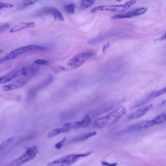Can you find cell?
Returning <instances> with one entry per match:
<instances>
[{"label": "cell", "mask_w": 166, "mask_h": 166, "mask_svg": "<svg viewBox=\"0 0 166 166\" xmlns=\"http://www.w3.org/2000/svg\"><path fill=\"white\" fill-rule=\"evenodd\" d=\"M148 8L143 7L136 9L128 12L126 14H116L111 18L112 20H118L126 18H132L143 15L146 12Z\"/></svg>", "instance_id": "obj_7"}, {"label": "cell", "mask_w": 166, "mask_h": 166, "mask_svg": "<svg viewBox=\"0 0 166 166\" xmlns=\"http://www.w3.org/2000/svg\"><path fill=\"white\" fill-rule=\"evenodd\" d=\"M77 7L76 5L73 3L65 5L64 9L67 13L70 14H74Z\"/></svg>", "instance_id": "obj_19"}, {"label": "cell", "mask_w": 166, "mask_h": 166, "mask_svg": "<svg viewBox=\"0 0 166 166\" xmlns=\"http://www.w3.org/2000/svg\"><path fill=\"white\" fill-rule=\"evenodd\" d=\"M45 10L46 13L52 14L56 21L62 22L64 21L62 15L57 9L54 8H50L46 9Z\"/></svg>", "instance_id": "obj_14"}, {"label": "cell", "mask_w": 166, "mask_h": 166, "mask_svg": "<svg viewBox=\"0 0 166 166\" xmlns=\"http://www.w3.org/2000/svg\"><path fill=\"white\" fill-rule=\"evenodd\" d=\"M45 47L38 45H29L21 47L12 51L5 57L6 61L11 60L16 58L21 55L27 52L41 51L45 50Z\"/></svg>", "instance_id": "obj_5"}, {"label": "cell", "mask_w": 166, "mask_h": 166, "mask_svg": "<svg viewBox=\"0 0 166 166\" xmlns=\"http://www.w3.org/2000/svg\"><path fill=\"white\" fill-rule=\"evenodd\" d=\"M165 38H166V34H165L164 35V36H162V37H161V38H159V39H157V40H159V41L163 40H164L165 39Z\"/></svg>", "instance_id": "obj_29"}, {"label": "cell", "mask_w": 166, "mask_h": 166, "mask_svg": "<svg viewBox=\"0 0 166 166\" xmlns=\"http://www.w3.org/2000/svg\"><path fill=\"white\" fill-rule=\"evenodd\" d=\"M153 107L152 104L143 107L130 114L128 116L129 120L137 119L143 117Z\"/></svg>", "instance_id": "obj_9"}, {"label": "cell", "mask_w": 166, "mask_h": 166, "mask_svg": "<svg viewBox=\"0 0 166 166\" xmlns=\"http://www.w3.org/2000/svg\"><path fill=\"white\" fill-rule=\"evenodd\" d=\"M10 27V26L8 24H4L0 26V32H2L6 30Z\"/></svg>", "instance_id": "obj_26"}, {"label": "cell", "mask_w": 166, "mask_h": 166, "mask_svg": "<svg viewBox=\"0 0 166 166\" xmlns=\"http://www.w3.org/2000/svg\"><path fill=\"white\" fill-rule=\"evenodd\" d=\"M166 88H164L160 90L155 91L151 93L149 95H148L147 98L148 99H151L157 97L164 94L166 93Z\"/></svg>", "instance_id": "obj_18"}, {"label": "cell", "mask_w": 166, "mask_h": 166, "mask_svg": "<svg viewBox=\"0 0 166 166\" xmlns=\"http://www.w3.org/2000/svg\"><path fill=\"white\" fill-rule=\"evenodd\" d=\"M96 0H82L81 6L84 8H88L92 6Z\"/></svg>", "instance_id": "obj_20"}, {"label": "cell", "mask_w": 166, "mask_h": 166, "mask_svg": "<svg viewBox=\"0 0 166 166\" xmlns=\"http://www.w3.org/2000/svg\"><path fill=\"white\" fill-rule=\"evenodd\" d=\"M116 1L118 2H121L122 0H116Z\"/></svg>", "instance_id": "obj_30"}, {"label": "cell", "mask_w": 166, "mask_h": 166, "mask_svg": "<svg viewBox=\"0 0 166 166\" xmlns=\"http://www.w3.org/2000/svg\"><path fill=\"white\" fill-rule=\"evenodd\" d=\"M69 132V130L63 125L62 127L61 128H56L51 130L47 134V137L49 138H52L59 134L64 133H67Z\"/></svg>", "instance_id": "obj_15"}, {"label": "cell", "mask_w": 166, "mask_h": 166, "mask_svg": "<svg viewBox=\"0 0 166 166\" xmlns=\"http://www.w3.org/2000/svg\"><path fill=\"white\" fill-rule=\"evenodd\" d=\"M12 4L7 3H0V10L4 8H10L13 7Z\"/></svg>", "instance_id": "obj_24"}, {"label": "cell", "mask_w": 166, "mask_h": 166, "mask_svg": "<svg viewBox=\"0 0 166 166\" xmlns=\"http://www.w3.org/2000/svg\"><path fill=\"white\" fill-rule=\"evenodd\" d=\"M92 152L85 153L69 154L59 158L47 164V166H69L72 165L80 158L87 157L90 155Z\"/></svg>", "instance_id": "obj_2"}, {"label": "cell", "mask_w": 166, "mask_h": 166, "mask_svg": "<svg viewBox=\"0 0 166 166\" xmlns=\"http://www.w3.org/2000/svg\"><path fill=\"white\" fill-rule=\"evenodd\" d=\"M166 120L165 113H162L154 117L151 120L153 125H157L164 122Z\"/></svg>", "instance_id": "obj_17"}, {"label": "cell", "mask_w": 166, "mask_h": 166, "mask_svg": "<svg viewBox=\"0 0 166 166\" xmlns=\"http://www.w3.org/2000/svg\"><path fill=\"white\" fill-rule=\"evenodd\" d=\"M127 112L125 107L121 106L112 111L107 115L99 118L94 121L95 127L99 128H104L113 125Z\"/></svg>", "instance_id": "obj_1"}, {"label": "cell", "mask_w": 166, "mask_h": 166, "mask_svg": "<svg viewBox=\"0 0 166 166\" xmlns=\"http://www.w3.org/2000/svg\"><path fill=\"white\" fill-rule=\"evenodd\" d=\"M34 63L39 65H45L49 64V62L44 60H38L34 61Z\"/></svg>", "instance_id": "obj_25"}, {"label": "cell", "mask_w": 166, "mask_h": 166, "mask_svg": "<svg viewBox=\"0 0 166 166\" xmlns=\"http://www.w3.org/2000/svg\"><path fill=\"white\" fill-rule=\"evenodd\" d=\"M67 138L66 137H64L62 140L56 144L55 147L57 149H60L62 146L64 142L66 141Z\"/></svg>", "instance_id": "obj_23"}, {"label": "cell", "mask_w": 166, "mask_h": 166, "mask_svg": "<svg viewBox=\"0 0 166 166\" xmlns=\"http://www.w3.org/2000/svg\"><path fill=\"white\" fill-rule=\"evenodd\" d=\"M93 55V53L91 52L80 53L70 59L68 62V65L73 69L78 68Z\"/></svg>", "instance_id": "obj_6"}, {"label": "cell", "mask_w": 166, "mask_h": 166, "mask_svg": "<svg viewBox=\"0 0 166 166\" xmlns=\"http://www.w3.org/2000/svg\"><path fill=\"white\" fill-rule=\"evenodd\" d=\"M21 75L20 69L11 72L4 76L0 77V84H4L9 82L16 77Z\"/></svg>", "instance_id": "obj_12"}, {"label": "cell", "mask_w": 166, "mask_h": 166, "mask_svg": "<svg viewBox=\"0 0 166 166\" xmlns=\"http://www.w3.org/2000/svg\"><path fill=\"white\" fill-rule=\"evenodd\" d=\"M153 126L154 125L151 120L144 121L133 124L129 128L128 130H133L144 129L151 127Z\"/></svg>", "instance_id": "obj_11"}, {"label": "cell", "mask_w": 166, "mask_h": 166, "mask_svg": "<svg viewBox=\"0 0 166 166\" xmlns=\"http://www.w3.org/2000/svg\"><path fill=\"white\" fill-rule=\"evenodd\" d=\"M35 26V23L34 22H22L11 28L10 32L13 33L19 32L24 29L34 28Z\"/></svg>", "instance_id": "obj_13"}, {"label": "cell", "mask_w": 166, "mask_h": 166, "mask_svg": "<svg viewBox=\"0 0 166 166\" xmlns=\"http://www.w3.org/2000/svg\"><path fill=\"white\" fill-rule=\"evenodd\" d=\"M39 152L37 146H34L29 147L18 158L8 164L9 166H20L23 164L33 159Z\"/></svg>", "instance_id": "obj_4"}, {"label": "cell", "mask_w": 166, "mask_h": 166, "mask_svg": "<svg viewBox=\"0 0 166 166\" xmlns=\"http://www.w3.org/2000/svg\"><path fill=\"white\" fill-rule=\"evenodd\" d=\"M30 78L24 76L8 85L2 86V89L5 91H8L19 88L24 85Z\"/></svg>", "instance_id": "obj_8"}, {"label": "cell", "mask_w": 166, "mask_h": 166, "mask_svg": "<svg viewBox=\"0 0 166 166\" xmlns=\"http://www.w3.org/2000/svg\"><path fill=\"white\" fill-rule=\"evenodd\" d=\"M97 134V132H94L82 135L74 138L72 140V143H77V142L84 141L93 136L96 135Z\"/></svg>", "instance_id": "obj_16"}, {"label": "cell", "mask_w": 166, "mask_h": 166, "mask_svg": "<svg viewBox=\"0 0 166 166\" xmlns=\"http://www.w3.org/2000/svg\"><path fill=\"white\" fill-rule=\"evenodd\" d=\"M91 122L90 117L86 115L82 121L69 123L71 129L85 128L89 125Z\"/></svg>", "instance_id": "obj_10"}, {"label": "cell", "mask_w": 166, "mask_h": 166, "mask_svg": "<svg viewBox=\"0 0 166 166\" xmlns=\"http://www.w3.org/2000/svg\"><path fill=\"white\" fill-rule=\"evenodd\" d=\"M137 0H130L123 4L99 6L91 10L90 13H93L100 11H109L115 13H122L128 10L135 4Z\"/></svg>", "instance_id": "obj_3"}, {"label": "cell", "mask_w": 166, "mask_h": 166, "mask_svg": "<svg viewBox=\"0 0 166 166\" xmlns=\"http://www.w3.org/2000/svg\"><path fill=\"white\" fill-rule=\"evenodd\" d=\"M15 139L14 137H12L6 140L0 145V151L3 150L7 147L11 143H12Z\"/></svg>", "instance_id": "obj_21"}, {"label": "cell", "mask_w": 166, "mask_h": 166, "mask_svg": "<svg viewBox=\"0 0 166 166\" xmlns=\"http://www.w3.org/2000/svg\"><path fill=\"white\" fill-rule=\"evenodd\" d=\"M39 0H24L22 4V6L23 8H26L33 5Z\"/></svg>", "instance_id": "obj_22"}, {"label": "cell", "mask_w": 166, "mask_h": 166, "mask_svg": "<svg viewBox=\"0 0 166 166\" xmlns=\"http://www.w3.org/2000/svg\"><path fill=\"white\" fill-rule=\"evenodd\" d=\"M109 45L110 44L109 43H108L104 46L102 50L103 53H104L106 51L107 49L109 48Z\"/></svg>", "instance_id": "obj_28"}, {"label": "cell", "mask_w": 166, "mask_h": 166, "mask_svg": "<svg viewBox=\"0 0 166 166\" xmlns=\"http://www.w3.org/2000/svg\"><path fill=\"white\" fill-rule=\"evenodd\" d=\"M101 164L102 165L115 166L117 165V163H109L105 161L102 162Z\"/></svg>", "instance_id": "obj_27"}]
</instances>
